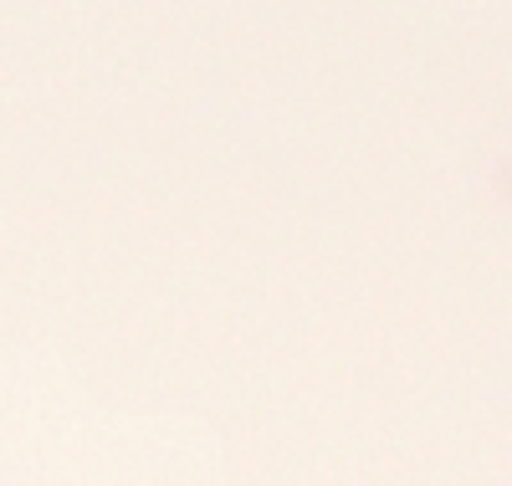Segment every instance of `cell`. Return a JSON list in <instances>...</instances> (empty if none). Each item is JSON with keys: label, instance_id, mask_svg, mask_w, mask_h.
Wrapping results in <instances>:
<instances>
[]
</instances>
